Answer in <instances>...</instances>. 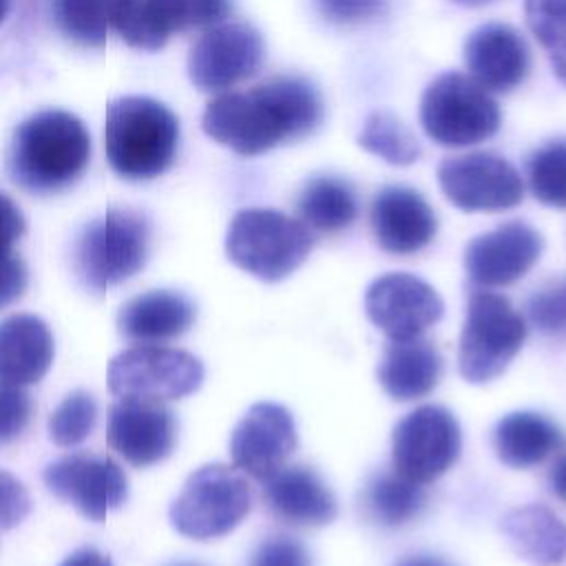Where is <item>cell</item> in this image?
I'll return each instance as SVG.
<instances>
[{
	"instance_id": "cell-1",
	"label": "cell",
	"mask_w": 566,
	"mask_h": 566,
	"mask_svg": "<svg viewBox=\"0 0 566 566\" xmlns=\"http://www.w3.org/2000/svg\"><path fill=\"white\" fill-rule=\"evenodd\" d=\"M318 88L301 75H274L245 91H223L201 115L203 133L237 155L254 157L316 130Z\"/></svg>"
},
{
	"instance_id": "cell-2",
	"label": "cell",
	"mask_w": 566,
	"mask_h": 566,
	"mask_svg": "<svg viewBox=\"0 0 566 566\" xmlns=\"http://www.w3.org/2000/svg\"><path fill=\"white\" fill-rule=\"evenodd\" d=\"M91 137L84 124L57 108L27 117L9 148L11 177L31 192H55L71 186L88 166Z\"/></svg>"
},
{
	"instance_id": "cell-3",
	"label": "cell",
	"mask_w": 566,
	"mask_h": 566,
	"mask_svg": "<svg viewBox=\"0 0 566 566\" xmlns=\"http://www.w3.org/2000/svg\"><path fill=\"white\" fill-rule=\"evenodd\" d=\"M179 142V122L161 102L126 95L108 104L104 148L111 168L130 181L153 179L168 170Z\"/></svg>"
},
{
	"instance_id": "cell-4",
	"label": "cell",
	"mask_w": 566,
	"mask_h": 566,
	"mask_svg": "<svg viewBox=\"0 0 566 566\" xmlns=\"http://www.w3.org/2000/svg\"><path fill=\"white\" fill-rule=\"evenodd\" d=\"M314 245L310 228L272 208L239 210L226 234V254L243 272L276 283L290 276Z\"/></svg>"
},
{
	"instance_id": "cell-5",
	"label": "cell",
	"mask_w": 566,
	"mask_h": 566,
	"mask_svg": "<svg viewBox=\"0 0 566 566\" xmlns=\"http://www.w3.org/2000/svg\"><path fill=\"white\" fill-rule=\"evenodd\" d=\"M420 124L444 148H464L493 137L502 124L497 102L471 75L440 73L422 93Z\"/></svg>"
},
{
	"instance_id": "cell-6",
	"label": "cell",
	"mask_w": 566,
	"mask_h": 566,
	"mask_svg": "<svg viewBox=\"0 0 566 566\" xmlns=\"http://www.w3.org/2000/svg\"><path fill=\"white\" fill-rule=\"evenodd\" d=\"M526 340V323L511 301L489 290L469 296L458 345V369L467 382L497 378Z\"/></svg>"
},
{
	"instance_id": "cell-7",
	"label": "cell",
	"mask_w": 566,
	"mask_h": 566,
	"mask_svg": "<svg viewBox=\"0 0 566 566\" xmlns=\"http://www.w3.org/2000/svg\"><path fill=\"white\" fill-rule=\"evenodd\" d=\"M252 493L239 469L206 464L192 471L172 500L168 517L172 528L190 539H217L234 531L248 515Z\"/></svg>"
},
{
	"instance_id": "cell-8",
	"label": "cell",
	"mask_w": 566,
	"mask_h": 566,
	"mask_svg": "<svg viewBox=\"0 0 566 566\" xmlns=\"http://www.w3.org/2000/svg\"><path fill=\"white\" fill-rule=\"evenodd\" d=\"M148 245V221L135 210L111 208L82 232L75 250L77 274L88 290L104 292L146 265Z\"/></svg>"
},
{
	"instance_id": "cell-9",
	"label": "cell",
	"mask_w": 566,
	"mask_h": 566,
	"mask_svg": "<svg viewBox=\"0 0 566 566\" xmlns=\"http://www.w3.org/2000/svg\"><path fill=\"white\" fill-rule=\"evenodd\" d=\"M203 382L197 356L155 343H139L117 354L108 365V389L115 398L177 400Z\"/></svg>"
},
{
	"instance_id": "cell-10",
	"label": "cell",
	"mask_w": 566,
	"mask_h": 566,
	"mask_svg": "<svg viewBox=\"0 0 566 566\" xmlns=\"http://www.w3.org/2000/svg\"><path fill=\"white\" fill-rule=\"evenodd\" d=\"M462 436L455 416L438 405L409 411L391 433L394 471L416 484L444 475L458 460Z\"/></svg>"
},
{
	"instance_id": "cell-11",
	"label": "cell",
	"mask_w": 566,
	"mask_h": 566,
	"mask_svg": "<svg viewBox=\"0 0 566 566\" xmlns=\"http://www.w3.org/2000/svg\"><path fill=\"white\" fill-rule=\"evenodd\" d=\"M265 60L263 35L245 22L206 29L188 55V77L206 93H223L254 77Z\"/></svg>"
},
{
	"instance_id": "cell-12",
	"label": "cell",
	"mask_w": 566,
	"mask_h": 566,
	"mask_svg": "<svg viewBox=\"0 0 566 566\" xmlns=\"http://www.w3.org/2000/svg\"><path fill=\"white\" fill-rule=\"evenodd\" d=\"M438 184L444 197L464 212L509 210L524 197L517 168L509 159L484 150L442 159Z\"/></svg>"
},
{
	"instance_id": "cell-13",
	"label": "cell",
	"mask_w": 566,
	"mask_h": 566,
	"mask_svg": "<svg viewBox=\"0 0 566 566\" xmlns=\"http://www.w3.org/2000/svg\"><path fill=\"white\" fill-rule=\"evenodd\" d=\"M42 478L53 495L69 502L91 522H102L128 497L124 469L106 455H64L46 464Z\"/></svg>"
},
{
	"instance_id": "cell-14",
	"label": "cell",
	"mask_w": 566,
	"mask_h": 566,
	"mask_svg": "<svg viewBox=\"0 0 566 566\" xmlns=\"http://www.w3.org/2000/svg\"><path fill=\"white\" fill-rule=\"evenodd\" d=\"M442 310L440 294L409 272L382 274L365 292V314L389 340L422 336L440 321Z\"/></svg>"
},
{
	"instance_id": "cell-15",
	"label": "cell",
	"mask_w": 566,
	"mask_h": 566,
	"mask_svg": "<svg viewBox=\"0 0 566 566\" xmlns=\"http://www.w3.org/2000/svg\"><path fill=\"white\" fill-rule=\"evenodd\" d=\"M294 449V418L276 402L252 405L230 436V458L234 469L263 482L283 469Z\"/></svg>"
},
{
	"instance_id": "cell-16",
	"label": "cell",
	"mask_w": 566,
	"mask_h": 566,
	"mask_svg": "<svg viewBox=\"0 0 566 566\" xmlns=\"http://www.w3.org/2000/svg\"><path fill=\"white\" fill-rule=\"evenodd\" d=\"M542 234L524 221H506L473 237L464 250V270L475 285L504 287L520 281L542 256Z\"/></svg>"
},
{
	"instance_id": "cell-17",
	"label": "cell",
	"mask_w": 566,
	"mask_h": 566,
	"mask_svg": "<svg viewBox=\"0 0 566 566\" xmlns=\"http://www.w3.org/2000/svg\"><path fill=\"white\" fill-rule=\"evenodd\" d=\"M106 438L133 467H150L172 453L177 420L159 400L117 398L111 407Z\"/></svg>"
},
{
	"instance_id": "cell-18",
	"label": "cell",
	"mask_w": 566,
	"mask_h": 566,
	"mask_svg": "<svg viewBox=\"0 0 566 566\" xmlns=\"http://www.w3.org/2000/svg\"><path fill=\"white\" fill-rule=\"evenodd\" d=\"M464 64L489 93H511L531 73V51L515 27L486 22L467 35Z\"/></svg>"
},
{
	"instance_id": "cell-19",
	"label": "cell",
	"mask_w": 566,
	"mask_h": 566,
	"mask_svg": "<svg viewBox=\"0 0 566 566\" xmlns=\"http://www.w3.org/2000/svg\"><path fill=\"white\" fill-rule=\"evenodd\" d=\"M376 243L389 254H413L438 232V217L427 199L409 186H382L369 210Z\"/></svg>"
},
{
	"instance_id": "cell-20",
	"label": "cell",
	"mask_w": 566,
	"mask_h": 566,
	"mask_svg": "<svg viewBox=\"0 0 566 566\" xmlns=\"http://www.w3.org/2000/svg\"><path fill=\"white\" fill-rule=\"evenodd\" d=\"M53 363L49 325L33 314H11L0 321V380L18 387L42 380Z\"/></svg>"
},
{
	"instance_id": "cell-21",
	"label": "cell",
	"mask_w": 566,
	"mask_h": 566,
	"mask_svg": "<svg viewBox=\"0 0 566 566\" xmlns=\"http://www.w3.org/2000/svg\"><path fill=\"white\" fill-rule=\"evenodd\" d=\"M263 497L274 515L296 526H323L336 517V500L310 467H285L265 480Z\"/></svg>"
},
{
	"instance_id": "cell-22",
	"label": "cell",
	"mask_w": 566,
	"mask_h": 566,
	"mask_svg": "<svg viewBox=\"0 0 566 566\" xmlns=\"http://www.w3.org/2000/svg\"><path fill=\"white\" fill-rule=\"evenodd\" d=\"M195 305L172 290H150L119 307L117 329L135 343H161L177 338L195 323Z\"/></svg>"
},
{
	"instance_id": "cell-23",
	"label": "cell",
	"mask_w": 566,
	"mask_h": 566,
	"mask_svg": "<svg viewBox=\"0 0 566 566\" xmlns=\"http://www.w3.org/2000/svg\"><path fill=\"white\" fill-rule=\"evenodd\" d=\"M378 382L394 400L409 402L427 396L440 380L442 358L422 336L389 340L378 363Z\"/></svg>"
},
{
	"instance_id": "cell-24",
	"label": "cell",
	"mask_w": 566,
	"mask_h": 566,
	"mask_svg": "<svg viewBox=\"0 0 566 566\" xmlns=\"http://www.w3.org/2000/svg\"><path fill=\"white\" fill-rule=\"evenodd\" d=\"M502 535L522 559L535 566L566 562V524L544 504H524L502 517Z\"/></svg>"
},
{
	"instance_id": "cell-25",
	"label": "cell",
	"mask_w": 566,
	"mask_h": 566,
	"mask_svg": "<svg viewBox=\"0 0 566 566\" xmlns=\"http://www.w3.org/2000/svg\"><path fill=\"white\" fill-rule=\"evenodd\" d=\"M111 24L128 46L157 51L188 29V7L186 0H113Z\"/></svg>"
},
{
	"instance_id": "cell-26",
	"label": "cell",
	"mask_w": 566,
	"mask_h": 566,
	"mask_svg": "<svg viewBox=\"0 0 566 566\" xmlns=\"http://www.w3.org/2000/svg\"><path fill=\"white\" fill-rule=\"evenodd\" d=\"M562 444V429L535 411H511L493 429V451L500 462L513 469H531Z\"/></svg>"
},
{
	"instance_id": "cell-27",
	"label": "cell",
	"mask_w": 566,
	"mask_h": 566,
	"mask_svg": "<svg viewBox=\"0 0 566 566\" xmlns=\"http://www.w3.org/2000/svg\"><path fill=\"white\" fill-rule=\"evenodd\" d=\"M296 210L307 228L318 232H340L358 217V199L347 179L318 175L298 192Z\"/></svg>"
},
{
	"instance_id": "cell-28",
	"label": "cell",
	"mask_w": 566,
	"mask_h": 566,
	"mask_svg": "<svg viewBox=\"0 0 566 566\" xmlns=\"http://www.w3.org/2000/svg\"><path fill=\"white\" fill-rule=\"evenodd\" d=\"M367 515L382 526H400L413 520L424 506V491L420 484L402 478L400 473H376L363 491Z\"/></svg>"
},
{
	"instance_id": "cell-29",
	"label": "cell",
	"mask_w": 566,
	"mask_h": 566,
	"mask_svg": "<svg viewBox=\"0 0 566 566\" xmlns=\"http://www.w3.org/2000/svg\"><path fill=\"white\" fill-rule=\"evenodd\" d=\"M358 146L391 166H409L418 161L422 153L416 135L387 111H374L367 115L358 135Z\"/></svg>"
},
{
	"instance_id": "cell-30",
	"label": "cell",
	"mask_w": 566,
	"mask_h": 566,
	"mask_svg": "<svg viewBox=\"0 0 566 566\" xmlns=\"http://www.w3.org/2000/svg\"><path fill=\"white\" fill-rule=\"evenodd\" d=\"M531 195L551 208H566V137L548 139L526 159Z\"/></svg>"
},
{
	"instance_id": "cell-31",
	"label": "cell",
	"mask_w": 566,
	"mask_h": 566,
	"mask_svg": "<svg viewBox=\"0 0 566 566\" xmlns=\"http://www.w3.org/2000/svg\"><path fill=\"white\" fill-rule=\"evenodd\" d=\"M524 20L566 86V0H524Z\"/></svg>"
},
{
	"instance_id": "cell-32",
	"label": "cell",
	"mask_w": 566,
	"mask_h": 566,
	"mask_svg": "<svg viewBox=\"0 0 566 566\" xmlns=\"http://www.w3.org/2000/svg\"><path fill=\"white\" fill-rule=\"evenodd\" d=\"M113 0H53V18L60 31L82 44L102 46L111 27Z\"/></svg>"
},
{
	"instance_id": "cell-33",
	"label": "cell",
	"mask_w": 566,
	"mask_h": 566,
	"mask_svg": "<svg viewBox=\"0 0 566 566\" xmlns=\"http://www.w3.org/2000/svg\"><path fill=\"white\" fill-rule=\"evenodd\" d=\"M97 422V402L93 394L75 389L49 416V438L62 449L82 444Z\"/></svg>"
},
{
	"instance_id": "cell-34",
	"label": "cell",
	"mask_w": 566,
	"mask_h": 566,
	"mask_svg": "<svg viewBox=\"0 0 566 566\" xmlns=\"http://www.w3.org/2000/svg\"><path fill=\"white\" fill-rule=\"evenodd\" d=\"M526 312L539 332L551 336L566 334V281L537 290L528 298Z\"/></svg>"
},
{
	"instance_id": "cell-35",
	"label": "cell",
	"mask_w": 566,
	"mask_h": 566,
	"mask_svg": "<svg viewBox=\"0 0 566 566\" xmlns=\"http://www.w3.org/2000/svg\"><path fill=\"white\" fill-rule=\"evenodd\" d=\"M33 402L29 394L18 387L0 380V444H9L20 438L31 420Z\"/></svg>"
},
{
	"instance_id": "cell-36",
	"label": "cell",
	"mask_w": 566,
	"mask_h": 566,
	"mask_svg": "<svg viewBox=\"0 0 566 566\" xmlns=\"http://www.w3.org/2000/svg\"><path fill=\"white\" fill-rule=\"evenodd\" d=\"M321 15L338 27H360L382 18L389 0H316Z\"/></svg>"
},
{
	"instance_id": "cell-37",
	"label": "cell",
	"mask_w": 566,
	"mask_h": 566,
	"mask_svg": "<svg viewBox=\"0 0 566 566\" xmlns=\"http://www.w3.org/2000/svg\"><path fill=\"white\" fill-rule=\"evenodd\" d=\"M31 509L29 493L24 484L9 471L0 469V528L18 526Z\"/></svg>"
},
{
	"instance_id": "cell-38",
	"label": "cell",
	"mask_w": 566,
	"mask_h": 566,
	"mask_svg": "<svg viewBox=\"0 0 566 566\" xmlns=\"http://www.w3.org/2000/svg\"><path fill=\"white\" fill-rule=\"evenodd\" d=\"M252 566H310V555L292 537H270L256 548Z\"/></svg>"
},
{
	"instance_id": "cell-39",
	"label": "cell",
	"mask_w": 566,
	"mask_h": 566,
	"mask_svg": "<svg viewBox=\"0 0 566 566\" xmlns=\"http://www.w3.org/2000/svg\"><path fill=\"white\" fill-rule=\"evenodd\" d=\"M29 283V272L24 261L13 252H0V310L15 303Z\"/></svg>"
},
{
	"instance_id": "cell-40",
	"label": "cell",
	"mask_w": 566,
	"mask_h": 566,
	"mask_svg": "<svg viewBox=\"0 0 566 566\" xmlns=\"http://www.w3.org/2000/svg\"><path fill=\"white\" fill-rule=\"evenodd\" d=\"M188 7V29H210L214 24L226 22L232 11L230 0H186Z\"/></svg>"
},
{
	"instance_id": "cell-41",
	"label": "cell",
	"mask_w": 566,
	"mask_h": 566,
	"mask_svg": "<svg viewBox=\"0 0 566 566\" xmlns=\"http://www.w3.org/2000/svg\"><path fill=\"white\" fill-rule=\"evenodd\" d=\"M24 217L20 208L0 192V252H7L13 248V243L24 234Z\"/></svg>"
},
{
	"instance_id": "cell-42",
	"label": "cell",
	"mask_w": 566,
	"mask_h": 566,
	"mask_svg": "<svg viewBox=\"0 0 566 566\" xmlns=\"http://www.w3.org/2000/svg\"><path fill=\"white\" fill-rule=\"evenodd\" d=\"M60 566H113V562L108 555L99 553L97 548L84 546V548H77L71 555H66L60 562Z\"/></svg>"
},
{
	"instance_id": "cell-43",
	"label": "cell",
	"mask_w": 566,
	"mask_h": 566,
	"mask_svg": "<svg viewBox=\"0 0 566 566\" xmlns=\"http://www.w3.org/2000/svg\"><path fill=\"white\" fill-rule=\"evenodd\" d=\"M548 482H551L553 493H555L562 502H566V453H562V455L555 460V464H553V469H551V475H548Z\"/></svg>"
},
{
	"instance_id": "cell-44",
	"label": "cell",
	"mask_w": 566,
	"mask_h": 566,
	"mask_svg": "<svg viewBox=\"0 0 566 566\" xmlns=\"http://www.w3.org/2000/svg\"><path fill=\"white\" fill-rule=\"evenodd\" d=\"M398 566H451V564L433 555H411V557H405Z\"/></svg>"
},
{
	"instance_id": "cell-45",
	"label": "cell",
	"mask_w": 566,
	"mask_h": 566,
	"mask_svg": "<svg viewBox=\"0 0 566 566\" xmlns=\"http://www.w3.org/2000/svg\"><path fill=\"white\" fill-rule=\"evenodd\" d=\"M449 2H453L458 7H467V9H478V7H486V4H491L495 0H449Z\"/></svg>"
},
{
	"instance_id": "cell-46",
	"label": "cell",
	"mask_w": 566,
	"mask_h": 566,
	"mask_svg": "<svg viewBox=\"0 0 566 566\" xmlns=\"http://www.w3.org/2000/svg\"><path fill=\"white\" fill-rule=\"evenodd\" d=\"M9 13V0H0V22L7 18Z\"/></svg>"
},
{
	"instance_id": "cell-47",
	"label": "cell",
	"mask_w": 566,
	"mask_h": 566,
	"mask_svg": "<svg viewBox=\"0 0 566 566\" xmlns=\"http://www.w3.org/2000/svg\"><path fill=\"white\" fill-rule=\"evenodd\" d=\"M170 566H197V564H184V562H179V564H170Z\"/></svg>"
}]
</instances>
